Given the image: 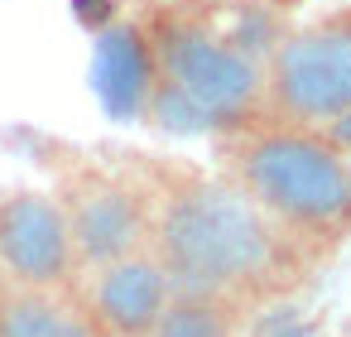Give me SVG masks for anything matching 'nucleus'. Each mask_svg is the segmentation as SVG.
<instances>
[{"label":"nucleus","mask_w":351,"mask_h":337,"mask_svg":"<svg viewBox=\"0 0 351 337\" xmlns=\"http://www.w3.org/2000/svg\"><path fill=\"white\" fill-rule=\"evenodd\" d=\"M265 337H317V332H313V323H303L298 313L284 308V313H274V318L265 323Z\"/></svg>","instance_id":"obj_13"},{"label":"nucleus","mask_w":351,"mask_h":337,"mask_svg":"<svg viewBox=\"0 0 351 337\" xmlns=\"http://www.w3.org/2000/svg\"><path fill=\"white\" fill-rule=\"evenodd\" d=\"M82 270L63 202L39 188L0 198V279L15 289H68Z\"/></svg>","instance_id":"obj_6"},{"label":"nucleus","mask_w":351,"mask_h":337,"mask_svg":"<svg viewBox=\"0 0 351 337\" xmlns=\"http://www.w3.org/2000/svg\"><path fill=\"white\" fill-rule=\"evenodd\" d=\"M140 25L149 34L159 78L202 106L212 135L265 116V63L231 44L221 0H159Z\"/></svg>","instance_id":"obj_3"},{"label":"nucleus","mask_w":351,"mask_h":337,"mask_svg":"<svg viewBox=\"0 0 351 337\" xmlns=\"http://www.w3.org/2000/svg\"><path fill=\"white\" fill-rule=\"evenodd\" d=\"M173 294L226 299L236 308L293 294L322 260L313 246L269 222L226 178L164 169L154 174V241Z\"/></svg>","instance_id":"obj_1"},{"label":"nucleus","mask_w":351,"mask_h":337,"mask_svg":"<svg viewBox=\"0 0 351 337\" xmlns=\"http://www.w3.org/2000/svg\"><path fill=\"white\" fill-rule=\"evenodd\" d=\"M241 313L236 303L226 299H193V294H173L154 337H236L241 327Z\"/></svg>","instance_id":"obj_10"},{"label":"nucleus","mask_w":351,"mask_h":337,"mask_svg":"<svg viewBox=\"0 0 351 337\" xmlns=\"http://www.w3.org/2000/svg\"><path fill=\"white\" fill-rule=\"evenodd\" d=\"M145 126L164 130V135H183V140H197V135H212V121L202 116V106L178 92L169 78H154L149 87V102H145Z\"/></svg>","instance_id":"obj_11"},{"label":"nucleus","mask_w":351,"mask_h":337,"mask_svg":"<svg viewBox=\"0 0 351 337\" xmlns=\"http://www.w3.org/2000/svg\"><path fill=\"white\" fill-rule=\"evenodd\" d=\"M73 15L87 34H101L106 25L121 20V0H73Z\"/></svg>","instance_id":"obj_12"},{"label":"nucleus","mask_w":351,"mask_h":337,"mask_svg":"<svg viewBox=\"0 0 351 337\" xmlns=\"http://www.w3.org/2000/svg\"><path fill=\"white\" fill-rule=\"evenodd\" d=\"M0 337H106L68 289H0Z\"/></svg>","instance_id":"obj_9"},{"label":"nucleus","mask_w":351,"mask_h":337,"mask_svg":"<svg viewBox=\"0 0 351 337\" xmlns=\"http://www.w3.org/2000/svg\"><path fill=\"white\" fill-rule=\"evenodd\" d=\"M265 111L293 126H322L351 111V5L279 39L265 63Z\"/></svg>","instance_id":"obj_4"},{"label":"nucleus","mask_w":351,"mask_h":337,"mask_svg":"<svg viewBox=\"0 0 351 337\" xmlns=\"http://www.w3.org/2000/svg\"><path fill=\"white\" fill-rule=\"evenodd\" d=\"M0 289H5V279H0Z\"/></svg>","instance_id":"obj_16"},{"label":"nucleus","mask_w":351,"mask_h":337,"mask_svg":"<svg viewBox=\"0 0 351 337\" xmlns=\"http://www.w3.org/2000/svg\"><path fill=\"white\" fill-rule=\"evenodd\" d=\"M346 178H351V154H346Z\"/></svg>","instance_id":"obj_15"},{"label":"nucleus","mask_w":351,"mask_h":337,"mask_svg":"<svg viewBox=\"0 0 351 337\" xmlns=\"http://www.w3.org/2000/svg\"><path fill=\"white\" fill-rule=\"evenodd\" d=\"M169 299H173L169 270L159 265L154 251H135L125 260L97 265L82 294L87 313L97 318L106 337H154Z\"/></svg>","instance_id":"obj_7"},{"label":"nucleus","mask_w":351,"mask_h":337,"mask_svg":"<svg viewBox=\"0 0 351 337\" xmlns=\"http://www.w3.org/2000/svg\"><path fill=\"white\" fill-rule=\"evenodd\" d=\"M58 202H63L77 260L87 270L149 251V241H154V193H145L140 183H130L121 174L77 169L63 183Z\"/></svg>","instance_id":"obj_5"},{"label":"nucleus","mask_w":351,"mask_h":337,"mask_svg":"<svg viewBox=\"0 0 351 337\" xmlns=\"http://www.w3.org/2000/svg\"><path fill=\"white\" fill-rule=\"evenodd\" d=\"M317 130H322V140H327L332 150L351 154V111H346V116H332V121H322Z\"/></svg>","instance_id":"obj_14"},{"label":"nucleus","mask_w":351,"mask_h":337,"mask_svg":"<svg viewBox=\"0 0 351 337\" xmlns=\"http://www.w3.org/2000/svg\"><path fill=\"white\" fill-rule=\"evenodd\" d=\"M154 49L140 20H116L97 34L92 54V87L111 121H145V102L154 87Z\"/></svg>","instance_id":"obj_8"},{"label":"nucleus","mask_w":351,"mask_h":337,"mask_svg":"<svg viewBox=\"0 0 351 337\" xmlns=\"http://www.w3.org/2000/svg\"><path fill=\"white\" fill-rule=\"evenodd\" d=\"M212 140L221 178L317 255H327V246L351 231L346 154L332 150L317 126H293L265 111Z\"/></svg>","instance_id":"obj_2"}]
</instances>
